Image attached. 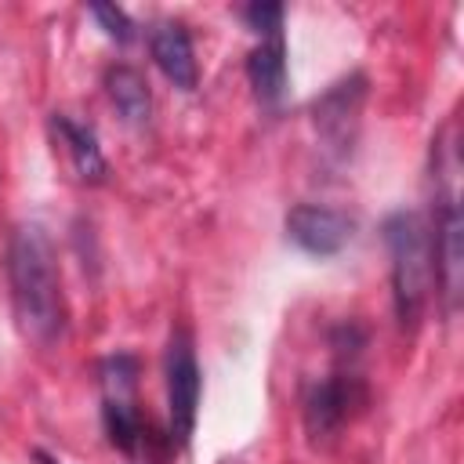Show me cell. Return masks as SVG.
<instances>
[{
  "label": "cell",
  "instance_id": "obj_6",
  "mask_svg": "<svg viewBox=\"0 0 464 464\" xmlns=\"http://www.w3.org/2000/svg\"><path fill=\"white\" fill-rule=\"evenodd\" d=\"M362 98H366V76L352 72L344 80H337L323 98H315L312 105V120L319 138L326 141L330 152H348L355 141V127H359V112H362Z\"/></svg>",
  "mask_w": 464,
  "mask_h": 464
},
{
  "label": "cell",
  "instance_id": "obj_2",
  "mask_svg": "<svg viewBox=\"0 0 464 464\" xmlns=\"http://www.w3.org/2000/svg\"><path fill=\"white\" fill-rule=\"evenodd\" d=\"M384 243L392 254V301L395 315L402 326H417L431 279H435V261H431V232L420 214L413 210H395L384 218Z\"/></svg>",
  "mask_w": 464,
  "mask_h": 464
},
{
  "label": "cell",
  "instance_id": "obj_12",
  "mask_svg": "<svg viewBox=\"0 0 464 464\" xmlns=\"http://www.w3.org/2000/svg\"><path fill=\"white\" fill-rule=\"evenodd\" d=\"M105 94L116 105V112L130 123V127H145L152 116V91L141 69L134 65H112L105 72Z\"/></svg>",
  "mask_w": 464,
  "mask_h": 464
},
{
  "label": "cell",
  "instance_id": "obj_10",
  "mask_svg": "<svg viewBox=\"0 0 464 464\" xmlns=\"http://www.w3.org/2000/svg\"><path fill=\"white\" fill-rule=\"evenodd\" d=\"M51 134H54L58 145L69 152L72 170H76L80 181L102 185V181L109 178V160H105V152H102V145H98V134H94L87 123H76L72 116L54 112V116H51Z\"/></svg>",
  "mask_w": 464,
  "mask_h": 464
},
{
  "label": "cell",
  "instance_id": "obj_4",
  "mask_svg": "<svg viewBox=\"0 0 464 464\" xmlns=\"http://www.w3.org/2000/svg\"><path fill=\"white\" fill-rule=\"evenodd\" d=\"M163 377H167V413H170V442L185 446L196 428L199 413V362L192 337L185 330H174L167 341V359H163Z\"/></svg>",
  "mask_w": 464,
  "mask_h": 464
},
{
  "label": "cell",
  "instance_id": "obj_14",
  "mask_svg": "<svg viewBox=\"0 0 464 464\" xmlns=\"http://www.w3.org/2000/svg\"><path fill=\"white\" fill-rule=\"evenodd\" d=\"M243 18L250 22V29L257 36H276L283 33V4H250L243 11Z\"/></svg>",
  "mask_w": 464,
  "mask_h": 464
},
{
  "label": "cell",
  "instance_id": "obj_1",
  "mask_svg": "<svg viewBox=\"0 0 464 464\" xmlns=\"http://www.w3.org/2000/svg\"><path fill=\"white\" fill-rule=\"evenodd\" d=\"M7 283L22 334L36 344H54L65 330V297L58 261L40 225H18L7 243Z\"/></svg>",
  "mask_w": 464,
  "mask_h": 464
},
{
  "label": "cell",
  "instance_id": "obj_11",
  "mask_svg": "<svg viewBox=\"0 0 464 464\" xmlns=\"http://www.w3.org/2000/svg\"><path fill=\"white\" fill-rule=\"evenodd\" d=\"M246 80L254 87V98L268 109L283 105L286 98V47H283V33L276 36H261V44L246 54Z\"/></svg>",
  "mask_w": 464,
  "mask_h": 464
},
{
  "label": "cell",
  "instance_id": "obj_9",
  "mask_svg": "<svg viewBox=\"0 0 464 464\" xmlns=\"http://www.w3.org/2000/svg\"><path fill=\"white\" fill-rule=\"evenodd\" d=\"M149 51H152V62L160 65V72L178 91H196L199 65H196V51H192V40L181 22H156L152 36H149Z\"/></svg>",
  "mask_w": 464,
  "mask_h": 464
},
{
  "label": "cell",
  "instance_id": "obj_7",
  "mask_svg": "<svg viewBox=\"0 0 464 464\" xmlns=\"http://www.w3.org/2000/svg\"><path fill=\"white\" fill-rule=\"evenodd\" d=\"M362 402V384L352 373H330L315 384H308L301 413H304V431L312 442H326L352 413V406Z\"/></svg>",
  "mask_w": 464,
  "mask_h": 464
},
{
  "label": "cell",
  "instance_id": "obj_3",
  "mask_svg": "<svg viewBox=\"0 0 464 464\" xmlns=\"http://www.w3.org/2000/svg\"><path fill=\"white\" fill-rule=\"evenodd\" d=\"M98 381H102V424L109 442L120 453L138 457L145 442V424L138 410V359L127 352L109 355L98 370Z\"/></svg>",
  "mask_w": 464,
  "mask_h": 464
},
{
  "label": "cell",
  "instance_id": "obj_5",
  "mask_svg": "<svg viewBox=\"0 0 464 464\" xmlns=\"http://www.w3.org/2000/svg\"><path fill=\"white\" fill-rule=\"evenodd\" d=\"M286 239L301 246L312 257H334L341 254L352 236H355V218L337 210V207H319V203H297L290 207L286 221Z\"/></svg>",
  "mask_w": 464,
  "mask_h": 464
},
{
  "label": "cell",
  "instance_id": "obj_8",
  "mask_svg": "<svg viewBox=\"0 0 464 464\" xmlns=\"http://www.w3.org/2000/svg\"><path fill=\"white\" fill-rule=\"evenodd\" d=\"M464 221H460V207L457 199L446 192L439 199V214H435V236H431V261H435V283L442 290L446 308L453 312L460 301V279H464Z\"/></svg>",
  "mask_w": 464,
  "mask_h": 464
},
{
  "label": "cell",
  "instance_id": "obj_13",
  "mask_svg": "<svg viewBox=\"0 0 464 464\" xmlns=\"http://www.w3.org/2000/svg\"><path fill=\"white\" fill-rule=\"evenodd\" d=\"M91 14H94V22L105 29L109 40H116V44H130V36H134V22L127 18V11H120L116 4H91Z\"/></svg>",
  "mask_w": 464,
  "mask_h": 464
}]
</instances>
